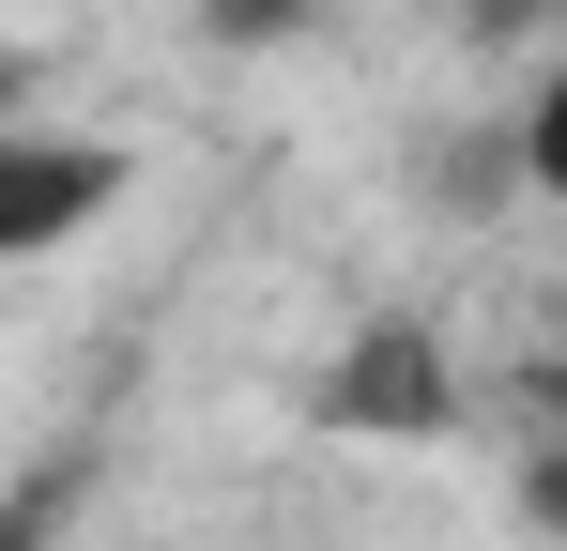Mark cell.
I'll list each match as a JSON object with an SVG mask.
<instances>
[{"label": "cell", "mask_w": 567, "mask_h": 551, "mask_svg": "<svg viewBox=\"0 0 567 551\" xmlns=\"http://www.w3.org/2000/svg\"><path fill=\"white\" fill-rule=\"evenodd\" d=\"M138 154L123 138H78V123H0V261H62L78 230L123 215Z\"/></svg>", "instance_id": "cell-1"}, {"label": "cell", "mask_w": 567, "mask_h": 551, "mask_svg": "<svg viewBox=\"0 0 567 551\" xmlns=\"http://www.w3.org/2000/svg\"><path fill=\"white\" fill-rule=\"evenodd\" d=\"M0 123H16V62H0Z\"/></svg>", "instance_id": "cell-5"}, {"label": "cell", "mask_w": 567, "mask_h": 551, "mask_svg": "<svg viewBox=\"0 0 567 551\" xmlns=\"http://www.w3.org/2000/svg\"><path fill=\"white\" fill-rule=\"evenodd\" d=\"M322 414H338V429H430V414H445V383H430L414 337H353V353L322 367Z\"/></svg>", "instance_id": "cell-2"}, {"label": "cell", "mask_w": 567, "mask_h": 551, "mask_svg": "<svg viewBox=\"0 0 567 551\" xmlns=\"http://www.w3.org/2000/svg\"><path fill=\"white\" fill-rule=\"evenodd\" d=\"M522 184H537V199H567V46H553V77L522 92Z\"/></svg>", "instance_id": "cell-3"}, {"label": "cell", "mask_w": 567, "mask_h": 551, "mask_svg": "<svg viewBox=\"0 0 567 551\" xmlns=\"http://www.w3.org/2000/svg\"><path fill=\"white\" fill-rule=\"evenodd\" d=\"M0 551H47V537H31V521H0Z\"/></svg>", "instance_id": "cell-4"}]
</instances>
